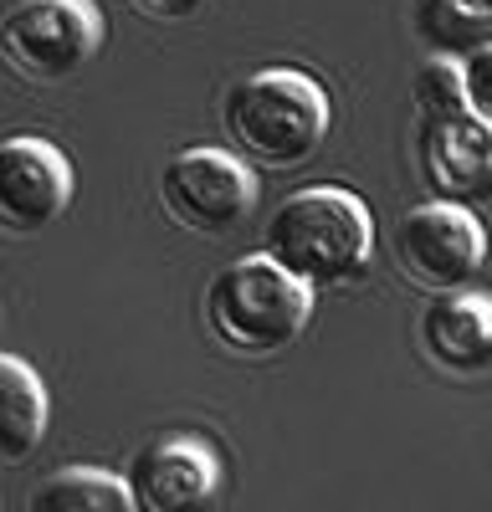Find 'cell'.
Returning a JSON list of instances; mask_svg holds the SVG:
<instances>
[{
    "instance_id": "10",
    "label": "cell",
    "mask_w": 492,
    "mask_h": 512,
    "mask_svg": "<svg viewBox=\"0 0 492 512\" xmlns=\"http://www.w3.org/2000/svg\"><path fill=\"white\" fill-rule=\"evenodd\" d=\"M421 354L457 379H477L492 369V292L477 287H451L431 292V303L421 308L416 323Z\"/></svg>"
},
{
    "instance_id": "5",
    "label": "cell",
    "mask_w": 492,
    "mask_h": 512,
    "mask_svg": "<svg viewBox=\"0 0 492 512\" xmlns=\"http://www.w3.org/2000/svg\"><path fill=\"white\" fill-rule=\"evenodd\" d=\"M159 205L190 236H231L257 210L252 159L231 149H180L159 169Z\"/></svg>"
},
{
    "instance_id": "7",
    "label": "cell",
    "mask_w": 492,
    "mask_h": 512,
    "mask_svg": "<svg viewBox=\"0 0 492 512\" xmlns=\"http://www.w3.org/2000/svg\"><path fill=\"white\" fill-rule=\"evenodd\" d=\"M72 205V164L57 144L16 134L0 144V231L41 236Z\"/></svg>"
},
{
    "instance_id": "8",
    "label": "cell",
    "mask_w": 492,
    "mask_h": 512,
    "mask_svg": "<svg viewBox=\"0 0 492 512\" xmlns=\"http://www.w3.org/2000/svg\"><path fill=\"white\" fill-rule=\"evenodd\" d=\"M129 487L139 512H190L216 497L221 461L195 436H164L129 461Z\"/></svg>"
},
{
    "instance_id": "16",
    "label": "cell",
    "mask_w": 492,
    "mask_h": 512,
    "mask_svg": "<svg viewBox=\"0 0 492 512\" xmlns=\"http://www.w3.org/2000/svg\"><path fill=\"white\" fill-rule=\"evenodd\" d=\"M462 16H472V21H492V0H451Z\"/></svg>"
},
{
    "instance_id": "6",
    "label": "cell",
    "mask_w": 492,
    "mask_h": 512,
    "mask_svg": "<svg viewBox=\"0 0 492 512\" xmlns=\"http://www.w3.org/2000/svg\"><path fill=\"white\" fill-rule=\"evenodd\" d=\"M395 251V267L410 287L421 292H451V287H467L482 262H487V231L472 216V205L457 200H426L416 210H405L395 221L390 236Z\"/></svg>"
},
{
    "instance_id": "12",
    "label": "cell",
    "mask_w": 492,
    "mask_h": 512,
    "mask_svg": "<svg viewBox=\"0 0 492 512\" xmlns=\"http://www.w3.org/2000/svg\"><path fill=\"white\" fill-rule=\"evenodd\" d=\"M129 507H134L129 477L103 472V466H67V472L31 487L26 497V512H129Z\"/></svg>"
},
{
    "instance_id": "4",
    "label": "cell",
    "mask_w": 492,
    "mask_h": 512,
    "mask_svg": "<svg viewBox=\"0 0 492 512\" xmlns=\"http://www.w3.org/2000/svg\"><path fill=\"white\" fill-rule=\"evenodd\" d=\"M103 52V11L93 0H16L0 21V57L26 82H72Z\"/></svg>"
},
{
    "instance_id": "11",
    "label": "cell",
    "mask_w": 492,
    "mask_h": 512,
    "mask_svg": "<svg viewBox=\"0 0 492 512\" xmlns=\"http://www.w3.org/2000/svg\"><path fill=\"white\" fill-rule=\"evenodd\" d=\"M47 425H52V400L41 374L16 354H0V466L31 461L36 446L47 441Z\"/></svg>"
},
{
    "instance_id": "9",
    "label": "cell",
    "mask_w": 492,
    "mask_h": 512,
    "mask_svg": "<svg viewBox=\"0 0 492 512\" xmlns=\"http://www.w3.org/2000/svg\"><path fill=\"white\" fill-rule=\"evenodd\" d=\"M421 180L436 200H492V118L467 108L457 118L421 123Z\"/></svg>"
},
{
    "instance_id": "13",
    "label": "cell",
    "mask_w": 492,
    "mask_h": 512,
    "mask_svg": "<svg viewBox=\"0 0 492 512\" xmlns=\"http://www.w3.org/2000/svg\"><path fill=\"white\" fill-rule=\"evenodd\" d=\"M410 98H416L421 123H441V118L467 113V72H462V62H451V57L426 62V67L416 72V88H410Z\"/></svg>"
},
{
    "instance_id": "14",
    "label": "cell",
    "mask_w": 492,
    "mask_h": 512,
    "mask_svg": "<svg viewBox=\"0 0 492 512\" xmlns=\"http://www.w3.org/2000/svg\"><path fill=\"white\" fill-rule=\"evenodd\" d=\"M462 72H467V108L492 118V41H482V47L462 57Z\"/></svg>"
},
{
    "instance_id": "1",
    "label": "cell",
    "mask_w": 492,
    "mask_h": 512,
    "mask_svg": "<svg viewBox=\"0 0 492 512\" xmlns=\"http://www.w3.org/2000/svg\"><path fill=\"white\" fill-rule=\"evenodd\" d=\"M262 251L277 256L313 292L349 287L369 272V256H375V216L344 185H308L267 216Z\"/></svg>"
},
{
    "instance_id": "15",
    "label": "cell",
    "mask_w": 492,
    "mask_h": 512,
    "mask_svg": "<svg viewBox=\"0 0 492 512\" xmlns=\"http://www.w3.org/2000/svg\"><path fill=\"white\" fill-rule=\"evenodd\" d=\"M134 6L144 11V16H154V21H190V16H200L211 0H134Z\"/></svg>"
},
{
    "instance_id": "3",
    "label": "cell",
    "mask_w": 492,
    "mask_h": 512,
    "mask_svg": "<svg viewBox=\"0 0 492 512\" xmlns=\"http://www.w3.org/2000/svg\"><path fill=\"white\" fill-rule=\"evenodd\" d=\"M308 318H313V287L267 251L236 256L205 287V328L221 349L241 359H267L293 349Z\"/></svg>"
},
{
    "instance_id": "2",
    "label": "cell",
    "mask_w": 492,
    "mask_h": 512,
    "mask_svg": "<svg viewBox=\"0 0 492 512\" xmlns=\"http://www.w3.org/2000/svg\"><path fill=\"white\" fill-rule=\"evenodd\" d=\"M328 118H334V103H328L323 82L298 67L246 72L221 98L231 149L262 169H293L313 159L328 139Z\"/></svg>"
}]
</instances>
